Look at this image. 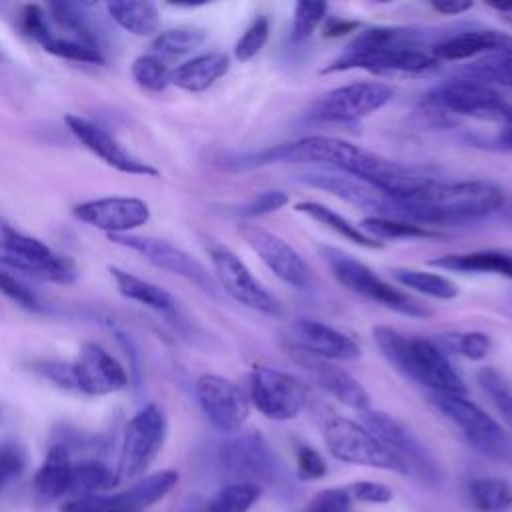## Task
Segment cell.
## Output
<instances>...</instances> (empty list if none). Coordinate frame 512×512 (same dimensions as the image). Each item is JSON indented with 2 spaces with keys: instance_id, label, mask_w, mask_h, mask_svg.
<instances>
[{
  "instance_id": "cell-1",
  "label": "cell",
  "mask_w": 512,
  "mask_h": 512,
  "mask_svg": "<svg viewBox=\"0 0 512 512\" xmlns=\"http://www.w3.org/2000/svg\"><path fill=\"white\" fill-rule=\"evenodd\" d=\"M500 186L488 180L430 178L420 196L404 204V218L416 224H466L480 220L504 204Z\"/></svg>"
},
{
  "instance_id": "cell-2",
  "label": "cell",
  "mask_w": 512,
  "mask_h": 512,
  "mask_svg": "<svg viewBox=\"0 0 512 512\" xmlns=\"http://www.w3.org/2000/svg\"><path fill=\"white\" fill-rule=\"evenodd\" d=\"M372 334L382 356L406 378L426 386L434 394L466 396L468 388L464 380L432 340L406 336L390 326H376Z\"/></svg>"
},
{
  "instance_id": "cell-3",
  "label": "cell",
  "mask_w": 512,
  "mask_h": 512,
  "mask_svg": "<svg viewBox=\"0 0 512 512\" xmlns=\"http://www.w3.org/2000/svg\"><path fill=\"white\" fill-rule=\"evenodd\" d=\"M322 254H324L326 262L330 264L334 278L350 292L364 296L372 302H378V304H382L398 314H404V316L426 318L432 314L430 308H426L416 298H412L406 292L388 284L374 270H370L366 264L352 258L350 254H346L338 248H330V246H324Z\"/></svg>"
},
{
  "instance_id": "cell-4",
  "label": "cell",
  "mask_w": 512,
  "mask_h": 512,
  "mask_svg": "<svg viewBox=\"0 0 512 512\" xmlns=\"http://www.w3.org/2000/svg\"><path fill=\"white\" fill-rule=\"evenodd\" d=\"M0 264L58 284H70L76 278V268L68 256L8 224L0 226Z\"/></svg>"
},
{
  "instance_id": "cell-5",
  "label": "cell",
  "mask_w": 512,
  "mask_h": 512,
  "mask_svg": "<svg viewBox=\"0 0 512 512\" xmlns=\"http://www.w3.org/2000/svg\"><path fill=\"white\" fill-rule=\"evenodd\" d=\"M166 434L168 420L158 404H146L142 410H138L124 430L116 470L118 482L142 476L160 454Z\"/></svg>"
},
{
  "instance_id": "cell-6",
  "label": "cell",
  "mask_w": 512,
  "mask_h": 512,
  "mask_svg": "<svg viewBox=\"0 0 512 512\" xmlns=\"http://www.w3.org/2000/svg\"><path fill=\"white\" fill-rule=\"evenodd\" d=\"M432 404L444 414L466 438L470 446L488 454V456H510V440L504 428L478 404L458 394H434L430 396Z\"/></svg>"
},
{
  "instance_id": "cell-7",
  "label": "cell",
  "mask_w": 512,
  "mask_h": 512,
  "mask_svg": "<svg viewBox=\"0 0 512 512\" xmlns=\"http://www.w3.org/2000/svg\"><path fill=\"white\" fill-rule=\"evenodd\" d=\"M322 434L328 452L348 464L384 468L406 474L402 462L392 456L362 424L344 416H328L322 424Z\"/></svg>"
},
{
  "instance_id": "cell-8",
  "label": "cell",
  "mask_w": 512,
  "mask_h": 512,
  "mask_svg": "<svg viewBox=\"0 0 512 512\" xmlns=\"http://www.w3.org/2000/svg\"><path fill=\"white\" fill-rule=\"evenodd\" d=\"M218 462L222 474L232 482H250L264 488V484H276L282 476L280 460L256 430L224 442L218 450Z\"/></svg>"
},
{
  "instance_id": "cell-9",
  "label": "cell",
  "mask_w": 512,
  "mask_h": 512,
  "mask_svg": "<svg viewBox=\"0 0 512 512\" xmlns=\"http://www.w3.org/2000/svg\"><path fill=\"white\" fill-rule=\"evenodd\" d=\"M362 426L392 454L396 456L406 474H416L428 484H436L440 478V470L436 460L428 452V448L394 416L382 410H364L362 412Z\"/></svg>"
},
{
  "instance_id": "cell-10",
  "label": "cell",
  "mask_w": 512,
  "mask_h": 512,
  "mask_svg": "<svg viewBox=\"0 0 512 512\" xmlns=\"http://www.w3.org/2000/svg\"><path fill=\"white\" fill-rule=\"evenodd\" d=\"M426 104L476 120L512 122V102H506L494 88L464 78L448 80L432 88L426 94Z\"/></svg>"
},
{
  "instance_id": "cell-11",
  "label": "cell",
  "mask_w": 512,
  "mask_h": 512,
  "mask_svg": "<svg viewBox=\"0 0 512 512\" xmlns=\"http://www.w3.org/2000/svg\"><path fill=\"white\" fill-rule=\"evenodd\" d=\"M430 50L422 48H346L322 74L366 70L372 74H428L438 68Z\"/></svg>"
},
{
  "instance_id": "cell-12",
  "label": "cell",
  "mask_w": 512,
  "mask_h": 512,
  "mask_svg": "<svg viewBox=\"0 0 512 512\" xmlns=\"http://www.w3.org/2000/svg\"><path fill=\"white\" fill-rule=\"evenodd\" d=\"M176 484V470H160L140 478L122 492L70 498L60 506V512H142L162 500Z\"/></svg>"
},
{
  "instance_id": "cell-13",
  "label": "cell",
  "mask_w": 512,
  "mask_h": 512,
  "mask_svg": "<svg viewBox=\"0 0 512 512\" xmlns=\"http://www.w3.org/2000/svg\"><path fill=\"white\" fill-rule=\"evenodd\" d=\"M392 96L394 88L386 82H352L320 96L310 110V118L318 122H354L386 106Z\"/></svg>"
},
{
  "instance_id": "cell-14",
  "label": "cell",
  "mask_w": 512,
  "mask_h": 512,
  "mask_svg": "<svg viewBox=\"0 0 512 512\" xmlns=\"http://www.w3.org/2000/svg\"><path fill=\"white\" fill-rule=\"evenodd\" d=\"M250 402L270 420H292L306 406V388L288 372L256 366L250 374Z\"/></svg>"
},
{
  "instance_id": "cell-15",
  "label": "cell",
  "mask_w": 512,
  "mask_h": 512,
  "mask_svg": "<svg viewBox=\"0 0 512 512\" xmlns=\"http://www.w3.org/2000/svg\"><path fill=\"white\" fill-rule=\"evenodd\" d=\"M208 254L216 280L236 302L268 316H282L280 302L254 278L250 268L230 248L214 242L208 246Z\"/></svg>"
},
{
  "instance_id": "cell-16",
  "label": "cell",
  "mask_w": 512,
  "mask_h": 512,
  "mask_svg": "<svg viewBox=\"0 0 512 512\" xmlns=\"http://www.w3.org/2000/svg\"><path fill=\"white\" fill-rule=\"evenodd\" d=\"M196 400L214 428L236 434L250 414V400L232 380L218 374H200L194 382Z\"/></svg>"
},
{
  "instance_id": "cell-17",
  "label": "cell",
  "mask_w": 512,
  "mask_h": 512,
  "mask_svg": "<svg viewBox=\"0 0 512 512\" xmlns=\"http://www.w3.org/2000/svg\"><path fill=\"white\" fill-rule=\"evenodd\" d=\"M110 240L114 244H120L128 250L138 252L142 258H146L148 262H152L154 266L172 272L180 278H186L188 282L196 284L198 288H202L208 294L216 292V282L212 278V274L188 252H184L182 248L174 246L168 240L162 238H152V236H138V234H118V236H110Z\"/></svg>"
},
{
  "instance_id": "cell-18",
  "label": "cell",
  "mask_w": 512,
  "mask_h": 512,
  "mask_svg": "<svg viewBox=\"0 0 512 512\" xmlns=\"http://www.w3.org/2000/svg\"><path fill=\"white\" fill-rule=\"evenodd\" d=\"M74 216L110 236L132 234L150 220V208L142 198L136 196H104L86 200L74 206Z\"/></svg>"
},
{
  "instance_id": "cell-19",
  "label": "cell",
  "mask_w": 512,
  "mask_h": 512,
  "mask_svg": "<svg viewBox=\"0 0 512 512\" xmlns=\"http://www.w3.org/2000/svg\"><path fill=\"white\" fill-rule=\"evenodd\" d=\"M240 236L256 252V256L286 284L294 288H308L310 270L302 256L280 236L258 226V224H240Z\"/></svg>"
},
{
  "instance_id": "cell-20",
  "label": "cell",
  "mask_w": 512,
  "mask_h": 512,
  "mask_svg": "<svg viewBox=\"0 0 512 512\" xmlns=\"http://www.w3.org/2000/svg\"><path fill=\"white\" fill-rule=\"evenodd\" d=\"M76 390L88 396H106L128 386L126 368L100 344L86 342L72 362Z\"/></svg>"
},
{
  "instance_id": "cell-21",
  "label": "cell",
  "mask_w": 512,
  "mask_h": 512,
  "mask_svg": "<svg viewBox=\"0 0 512 512\" xmlns=\"http://www.w3.org/2000/svg\"><path fill=\"white\" fill-rule=\"evenodd\" d=\"M286 350L292 356V360L298 366H302L312 376V380L324 392L334 396L338 402H342L348 408L360 410V412L370 408V396H368L366 388L350 372L336 366L332 360H326L308 350H302L296 344H288Z\"/></svg>"
},
{
  "instance_id": "cell-22",
  "label": "cell",
  "mask_w": 512,
  "mask_h": 512,
  "mask_svg": "<svg viewBox=\"0 0 512 512\" xmlns=\"http://www.w3.org/2000/svg\"><path fill=\"white\" fill-rule=\"evenodd\" d=\"M64 122L84 148H88L94 156H98L104 164L112 166L114 170L134 176H158V170L154 166L146 164L144 160L128 152L110 132H106L92 120L82 118L78 114H66Z\"/></svg>"
},
{
  "instance_id": "cell-23",
  "label": "cell",
  "mask_w": 512,
  "mask_h": 512,
  "mask_svg": "<svg viewBox=\"0 0 512 512\" xmlns=\"http://www.w3.org/2000/svg\"><path fill=\"white\" fill-rule=\"evenodd\" d=\"M304 182H308L310 186L322 188L358 208L370 210L374 212L372 216H390V218H404V210L400 206V202H396L394 198H390L388 194L380 192L378 188H374L372 184L344 174V172H310L302 176ZM406 220V218H404Z\"/></svg>"
},
{
  "instance_id": "cell-24",
  "label": "cell",
  "mask_w": 512,
  "mask_h": 512,
  "mask_svg": "<svg viewBox=\"0 0 512 512\" xmlns=\"http://www.w3.org/2000/svg\"><path fill=\"white\" fill-rule=\"evenodd\" d=\"M294 344L302 350H308L326 360H358L360 348L358 344L346 336L344 332L310 318H300L292 324Z\"/></svg>"
},
{
  "instance_id": "cell-25",
  "label": "cell",
  "mask_w": 512,
  "mask_h": 512,
  "mask_svg": "<svg viewBox=\"0 0 512 512\" xmlns=\"http://www.w3.org/2000/svg\"><path fill=\"white\" fill-rule=\"evenodd\" d=\"M510 54L512 56V36L498 30H466L448 36L432 44L430 54L438 60H468L478 54Z\"/></svg>"
},
{
  "instance_id": "cell-26",
  "label": "cell",
  "mask_w": 512,
  "mask_h": 512,
  "mask_svg": "<svg viewBox=\"0 0 512 512\" xmlns=\"http://www.w3.org/2000/svg\"><path fill=\"white\" fill-rule=\"evenodd\" d=\"M434 268L462 272V274H496L512 278V250L510 248H490L474 252L444 254L428 262Z\"/></svg>"
},
{
  "instance_id": "cell-27",
  "label": "cell",
  "mask_w": 512,
  "mask_h": 512,
  "mask_svg": "<svg viewBox=\"0 0 512 512\" xmlns=\"http://www.w3.org/2000/svg\"><path fill=\"white\" fill-rule=\"evenodd\" d=\"M230 68V56L224 52H206L186 60L170 70V84L186 92H204L220 80Z\"/></svg>"
},
{
  "instance_id": "cell-28",
  "label": "cell",
  "mask_w": 512,
  "mask_h": 512,
  "mask_svg": "<svg viewBox=\"0 0 512 512\" xmlns=\"http://www.w3.org/2000/svg\"><path fill=\"white\" fill-rule=\"evenodd\" d=\"M72 458L66 444H54L46 452L42 466L34 476V490L36 494L46 500H58L68 494L70 478H72Z\"/></svg>"
},
{
  "instance_id": "cell-29",
  "label": "cell",
  "mask_w": 512,
  "mask_h": 512,
  "mask_svg": "<svg viewBox=\"0 0 512 512\" xmlns=\"http://www.w3.org/2000/svg\"><path fill=\"white\" fill-rule=\"evenodd\" d=\"M110 18L134 36H154L160 28V12L152 2H108Z\"/></svg>"
},
{
  "instance_id": "cell-30",
  "label": "cell",
  "mask_w": 512,
  "mask_h": 512,
  "mask_svg": "<svg viewBox=\"0 0 512 512\" xmlns=\"http://www.w3.org/2000/svg\"><path fill=\"white\" fill-rule=\"evenodd\" d=\"M110 274L116 282L118 292L124 298L140 302V304H144L152 310H160V312L172 310L174 300L164 288H160V286H156V284H152V282H148L140 276H134V274H130L122 268H116V266H110Z\"/></svg>"
},
{
  "instance_id": "cell-31",
  "label": "cell",
  "mask_w": 512,
  "mask_h": 512,
  "mask_svg": "<svg viewBox=\"0 0 512 512\" xmlns=\"http://www.w3.org/2000/svg\"><path fill=\"white\" fill-rule=\"evenodd\" d=\"M118 484V474L100 460H80L72 464L68 494L72 498L106 494Z\"/></svg>"
},
{
  "instance_id": "cell-32",
  "label": "cell",
  "mask_w": 512,
  "mask_h": 512,
  "mask_svg": "<svg viewBox=\"0 0 512 512\" xmlns=\"http://www.w3.org/2000/svg\"><path fill=\"white\" fill-rule=\"evenodd\" d=\"M296 212H302L306 216H310L312 220L324 224L326 228L334 230L336 234H340L344 240H350L358 246H364V248H382L384 244L380 240H374L370 238L368 234H364L358 226H354L350 220H346L344 216H340L338 212L330 210L328 206L320 204V202H314V200H306V202H298L294 206Z\"/></svg>"
},
{
  "instance_id": "cell-33",
  "label": "cell",
  "mask_w": 512,
  "mask_h": 512,
  "mask_svg": "<svg viewBox=\"0 0 512 512\" xmlns=\"http://www.w3.org/2000/svg\"><path fill=\"white\" fill-rule=\"evenodd\" d=\"M468 496L478 512L512 510V484L502 478H474L468 484Z\"/></svg>"
},
{
  "instance_id": "cell-34",
  "label": "cell",
  "mask_w": 512,
  "mask_h": 512,
  "mask_svg": "<svg viewBox=\"0 0 512 512\" xmlns=\"http://www.w3.org/2000/svg\"><path fill=\"white\" fill-rule=\"evenodd\" d=\"M364 234L374 240H398V238H436L438 232L430 230L428 226L404 220V218H390V216H368L360 222Z\"/></svg>"
},
{
  "instance_id": "cell-35",
  "label": "cell",
  "mask_w": 512,
  "mask_h": 512,
  "mask_svg": "<svg viewBox=\"0 0 512 512\" xmlns=\"http://www.w3.org/2000/svg\"><path fill=\"white\" fill-rule=\"evenodd\" d=\"M206 40V32L200 28H170L158 32L150 44L152 54L160 60L182 58L196 48H200Z\"/></svg>"
},
{
  "instance_id": "cell-36",
  "label": "cell",
  "mask_w": 512,
  "mask_h": 512,
  "mask_svg": "<svg viewBox=\"0 0 512 512\" xmlns=\"http://www.w3.org/2000/svg\"><path fill=\"white\" fill-rule=\"evenodd\" d=\"M390 272H392L394 280H398L402 286L412 288L430 298L452 300L458 296V286L442 274L424 272V270H416V268H394Z\"/></svg>"
},
{
  "instance_id": "cell-37",
  "label": "cell",
  "mask_w": 512,
  "mask_h": 512,
  "mask_svg": "<svg viewBox=\"0 0 512 512\" xmlns=\"http://www.w3.org/2000/svg\"><path fill=\"white\" fill-rule=\"evenodd\" d=\"M48 12L50 16L66 30L74 32L76 40L86 42L90 46L100 48V40H98V32L92 26V20L88 18L84 4H74V2H50L48 4ZM102 50V48H100Z\"/></svg>"
},
{
  "instance_id": "cell-38",
  "label": "cell",
  "mask_w": 512,
  "mask_h": 512,
  "mask_svg": "<svg viewBox=\"0 0 512 512\" xmlns=\"http://www.w3.org/2000/svg\"><path fill=\"white\" fill-rule=\"evenodd\" d=\"M464 80L480 82L486 86H510L512 88V56L492 54L488 58L476 60L460 70Z\"/></svg>"
},
{
  "instance_id": "cell-39",
  "label": "cell",
  "mask_w": 512,
  "mask_h": 512,
  "mask_svg": "<svg viewBox=\"0 0 512 512\" xmlns=\"http://www.w3.org/2000/svg\"><path fill=\"white\" fill-rule=\"evenodd\" d=\"M262 496V486L250 482H230L220 488L206 506V512H248Z\"/></svg>"
},
{
  "instance_id": "cell-40",
  "label": "cell",
  "mask_w": 512,
  "mask_h": 512,
  "mask_svg": "<svg viewBox=\"0 0 512 512\" xmlns=\"http://www.w3.org/2000/svg\"><path fill=\"white\" fill-rule=\"evenodd\" d=\"M130 72L136 84L150 92H160L170 84V68L154 54H142L134 58Z\"/></svg>"
},
{
  "instance_id": "cell-41",
  "label": "cell",
  "mask_w": 512,
  "mask_h": 512,
  "mask_svg": "<svg viewBox=\"0 0 512 512\" xmlns=\"http://www.w3.org/2000/svg\"><path fill=\"white\" fill-rule=\"evenodd\" d=\"M442 346L448 352L460 354L468 360H482L492 350V340L484 332H452L440 336Z\"/></svg>"
},
{
  "instance_id": "cell-42",
  "label": "cell",
  "mask_w": 512,
  "mask_h": 512,
  "mask_svg": "<svg viewBox=\"0 0 512 512\" xmlns=\"http://www.w3.org/2000/svg\"><path fill=\"white\" fill-rule=\"evenodd\" d=\"M42 48L52 56L72 60V62H84V64H104L106 62L100 48L90 46L86 42H80L76 38L52 36Z\"/></svg>"
},
{
  "instance_id": "cell-43",
  "label": "cell",
  "mask_w": 512,
  "mask_h": 512,
  "mask_svg": "<svg viewBox=\"0 0 512 512\" xmlns=\"http://www.w3.org/2000/svg\"><path fill=\"white\" fill-rule=\"evenodd\" d=\"M478 382L484 388V392L492 398L502 418L512 426V388L504 380V376L494 368H482L478 372Z\"/></svg>"
},
{
  "instance_id": "cell-44",
  "label": "cell",
  "mask_w": 512,
  "mask_h": 512,
  "mask_svg": "<svg viewBox=\"0 0 512 512\" xmlns=\"http://www.w3.org/2000/svg\"><path fill=\"white\" fill-rule=\"evenodd\" d=\"M268 32H270V20H268V16L258 14V16L248 24V28L242 32V36L238 38V42H236V46H234V58H236L238 62H248V60H252V58L262 50V46L266 44Z\"/></svg>"
},
{
  "instance_id": "cell-45",
  "label": "cell",
  "mask_w": 512,
  "mask_h": 512,
  "mask_svg": "<svg viewBox=\"0 0 512 512\" xmlns=\"http://www.w3.org/2000/svg\"><path fill=\"white\" fill-rule=\"evenodd\" d=\"M328 4L326 2H298L294 8V20H292V30H290V40L292 42H302L312 36L316 26L322 22L326 16Z\"/></svg>"
},
{
  "instance_id": "cell-46",
  "label": "cell",
  "mask_w": 512,
  "mask_h": 512,
  "mask_svg": "<svg viewBox=\"0 0 512 512\" xmlns=\"http://www.w3.org/2000/svg\"><path fill=\"white\" fill-rule=\"evenodd\" d=\"M26 450L16 440L0 442V492L8 488L26 470Z\"/></svg>"
},
{
  "instance_id": "cell-47",
  "label": "cell",
  "mask_w": 512,
  "mask_h": 512,
  "mask_svg": "<svg viewBox=\"0 0 512 512\" xmlns=\"http://www.w3.org/2000/svg\"><path fill=\"white\" fill-rule=\"evenodd\" d=\"M0 292L24 310H32V312L44 310L40 296L28 284H24L20 278H16L14 274H10L2 268H0Z\"/></svg>"
},
{
  "instance_id": "cell-48",
  "label": "cell",
  "mask_w": 512,
  "mask_h": 512,
  "mask_svg": "<svg viewBox=\"0 0 512 512\" xmlns=\"http://www.w3.org/2000/svg\"><path fill=\"white\" fill-rule=\"evenodd\" d=\"M20 28L26 36L44 46L54 34L50 30L48 12L38 4H26L20 12Z\"/></svg>"
},
{
  "instance_id": "cell-49",
  "label": "cell",
  "mask_w": 512,
  "mask_h": 512,
  "mask_svg": "<svg viewBox=\"0 0 512 512\" xmlns=\"http://www.w3.org/2000/svg\"><path fill=\"white\" fill-rule=\"evenodd\" d=\"M288 204V194L284 190H264L252 196L244 206H240L238 214L244 218H256L270 212H276Z\"/></svg>"
},
{
  "instance_id": "cell-50",
  "label": "cell",
  "mask_w": 512,
  "mask_h": 512,
  "mask_svg": "<svg viewBox=\"0 0 512 512\" xmlns=\"http://www.w3.org/2000/svg\"><path fill=\"white\" fill-rule=\"evenodd\" d=\"M304 512H352V496L346 488H326L306 504Z\"/></svg>"
},
{
  "instance_id": "cell-51",
  "label": "cell",
  "mask_w": 512,
  "mask_h": 512,
  "mask_svg": "<svg viewBox=\"0 0 512 512\" xmlns=\"http://www.w3.org/2000/svg\"><path fill=\"white\" fill-rule=\"evenodd\" d=\"M296 474L300 480H318L326 474L324 458L310 446L296 450Z\"/></svg>"
},
{
  "instance_id": "cell-52",
  "label": "cell",
  "mask_w": 512,
  "mask_h": 512,
  "mask_svg": "<svg viewBox=\"0 0 512 512\" xmlns=\"http://www.w3.org/2000/svg\"><path fill=\"white\" fill-rule=\"evenodd\" d=\"M348 494L360 502L368 504H386L392 500V490L386 484L372 482V480H360L350 486H346Z\"/></svg>"
},
{
  "instance_id": "cell-53",
  "label": "cell",
  "mask_w": 512,
  "mask_h": 512,
  "mask_svg": "<svg viewBox=\"0 0 512 512\" xmlns=\"http://www.w3.org/2000/svg\"><path fill=\"white\" fill-rule=\"evenodd\" d=\"M48 380L58 384L60 388L66 390H76L74 384V374H72V364H62V362H44L38 368Z\"/></svg>"
},
{
  "instance_id": "cell-54",
  "label": "cell",
  "mask_w": 512,
  "mask_h": 512,
  "mask_svg": "<svg viewBox=\"0 0 512 512\" xmlns=\"http://www.w3.org/2000/svg\"><path fill=\"white\" fill-rule=\"evenodd\" d=\"M432 8L440 14L454 16V14H462V12L470 10L472 2H468V0H434Z\"/></svg>"
},
{
  "instance_id": "cell-55",
  "label": "cell",
  "mask_w": 512,
  "mask_h": 512,
  "mask_svg": "<svg viewBox=\"0 0 512 512\" xmlns=\"http://www.w3.org/2000/svg\"><path fill=\"white\" fill-rule=\"evenodd\" d=\"M354 28H356V22H346L342 18H330L328 24L324 26V36H330V38L342 36V34H346V32H350Z\"/></svg>"
},
{
  "instance_id": "cell-56",
  "label": "cell",
  "mask_w": 512,
  "mask_h": 512,
  "mask_svg": "<svg viewBox=\"0 0 512 512\" xmlns=\"http://www.w3.org/2000/svg\"><path fill=\"white\" fill-rule=\"evenodd\" d=\"M496 144H500L506 150H512V122L502 124V128L496 134Z\"/></svg>"
},
{
  "instance_id": "cell-57",
  "label": "cell",
  "mask_w": 512,
  "mask_h": 512,
  "mask_svg": "<svg viewBox=\"0 0 512 512\" xmlns=\"http://www.w3.org/2000/svg\"><path fill=\"white\" fill-rule=\"evenodd\" d=\"M488 6H490V8H494V10H498V12L512 14V2H490Z\"/></svg>"
}]
</instances>
